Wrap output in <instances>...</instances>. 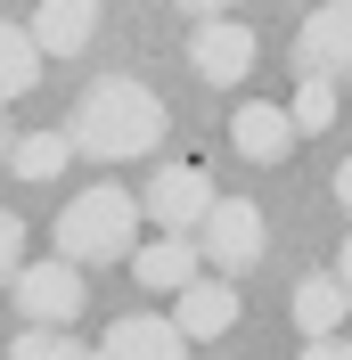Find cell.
Listing matches in <instances>:
<instances>
[{"instance_id":"cell-21","label":"cell","mask_w":352,"mask_h":360,"mask_svg":"<svg viewBox=\"0 0 352 360\" xmlns=\"http://www.w3.org/2000/svg\"><path fill=\"white\" fill-rule=\"evenodd\" d=\"M336 278H344V295H352V238H344V254H336Z\"/></svg>"},{"instance_id":"cell-15","label":"cell","mask_w":352,"mask_h":360,"mask_svg":"<svg viewBox=\"0 0 352 360\" xmlns=\"http://www.w3.org/2000/svg\"><path fill=\"white\" fill-rule=\"evenodd\" d=\"M42 82V49L25 25H0V98H25V90Z\"/></svg>"},{"instance_id":"cell-19","label":"cell","mask_w":352,"mask_h":360,"mask_svg":"<svg viewBox=\"0 0 352 360\" xmlns=\"http://www.w3.org/2000/svg\"><path fill=\"white\" fill-rule=\"evenodd\" d=\"M303 360H352V344H336V336L328 344H303Z\"/></svg>"},{"instance_id":"cell-5","label":"cell","mask_w":352,"mask_h":360,"mask_svg":"<svg viewBox=\"0 0 352 360\" xmlns=\"http://www.w3.org/2000/svg\"><path fill=\"white\" fill-rule=\"evenodd\" d=\"M8 295H17L25 328H74V319H82V303H90V287L74 278V262H25Z\"/></svg>"},{"instance_id":"cell-12","label":"cell","mask_w":352,"mask_h":360,"mask_svg":"<svg viewBox=\"0 0 352 360\" xmlns=\"http://www.w3.org/2000/svg\"><path fill=\"white\" fill-rule=\"evenodd\" d=\"M25 33H33L42 58H74V49H90V33H99V8H90V0H42Z\"/></svg>"},{"instance_id":"cell-14","label":"cell","mask_w":352,"mask_h":360,"mask_svg":"<svg viewBox=\"0 0 352 360\" xmlns=\"http://www.w3.org/2000/svg\"><path fill=\"white\" fill-rule=\"evenodd\" d=\"M66 156H74L66 131H25L17 148H8V172H17V180H58V172H66Z\"/></svg>"},{"instance_id":"cell-8","label":"cell","mask_w":352,"mask_h":360,"mask_svg":"<svg viewBox=\"0 0 352 360\" xmlns=\"http://www.w3.org/2000/svg\"><path fill=\"white\" fill-rule=\"evenodd\" d=\"M230 148H238L246 164H287V156H295V123H287V107H270V98H238V115H230Z\"/></svg>"},{"instance_id":"cell-18","label":"cell","mask_w":352,"mask_h":360,"mask_svg":"<svg viewBox=\"0 0 352 360\" xmlns=\"http://www.w3.org/2000/svg\"><path fill=\"white\" fill-rule=\"evenodd\" d=\"M17 270H25V221L0 213V287H17Z\"/></svg>"},{"instance_id":"cell-2","label":"cell","mask_w":352,"mask_h":360,"mask_svg":"<svg viewBox=\"0 0 352 360\" xmlns=\"http://www.w3.org/2000/svg\"><path fill=\"white\" fill-rule=\"evenodd\" d=\"M123 254H139V197L99 180L58 213V262H123Z\"/></svg>"},{"instance_id":"cell-22","label":"cell","mask_w":352,"mask_h":360,"mask_svg":"<svg viewBox=\"0 0 352 360\" xmlns=\"http://www.w3.org/2000/svg\"><path fill=\"white\" fill-rule=\"evenodd\" d=\"M8 148H17V139H8V123H0V164H8Z\"/></svg>"},{"instance_id":"cell-7","label":"cell","mask_w":352,"mask_h":360,"mask_svg":"<svg viewBox=\"0 0 352 360\" xmlns=\"http://www.w3.org/2000/svg\"><path fill=\"white\" fill-rule=\"evenodd\" d=\"M295 74L303 82H336L352 74V0H328L295 25Z\"/></svg>"},{"instance_id":"cell-13","label":"cell","mask_w":352,"mask_h":360,"mask_svg":"<svg viewBox=\"0 0 352 360\" xmlns=\"http://www.w3.org/2000/svg\"><path fill=\"white\" fill-rule=\"evenodd\" d=\"M197 238H148V246L132 254V278L139 287H156V295H180V287H197Z\"/></svg>"},{"instance_id":"cell-1","label":"cell","mask_w":352,"mask_h":360,"mask_svg":"<svg viewBox=\"0 0 352 360\" xmlns=\"http://www.w3.org/2000/svg\"><path fill=\"white\" fill-rule=\"evenodd\" d=\"M74 156H99V164H132L148 156V148H164V98H156L148 82H132V74H107V82H90L82 98H74Z\"/></svg>"},{"instance_id":"cell-10","label":"cell","mask_w":352,"mask_h":360,"mask_svg":"<svg viewBox=\"0 0 352 360\" xmlns=\"http://www.w3.org/2000/svg\"><path fill=\"white\" fill-rule=\"evenodd\" d=\"M287 311H295V328H303V344H328L336 328H344L352 295L336 270H311V278H295V295H287Z\"/></svg>"},{"instance_id":"cell-6","label":"cell","mask_w":352,"mask_h":360,"mask_svg":"<svg viewBox=\"0 0 352 360\" xmlns=\"http://www.w3.org/2000/svg\"><path fill=\"white\" fill-rule=\"evenodd\" d=\"M254 25L246 17H221V8H197V33H189V66L205 82H246L254 74Z\"/></svg>"},{"instance_id":"cell-4","label":"cell","mask_w":352,"mask_h":360,"mask_svg":"<svg viewBox=\"0 0 352 360\" xmlns=\"http://www.w3.org/2000/svg\"><path fill=\"white\" fill-rule=\"evenodd\" d=\"M263 246H270L263 205H246V197H221L213 213H205V229H197V254L213 270H230V278H246V270L263 262Z\"/></svg>"},{"instance_id":"cell-20","label":"cell","mask_w":352,"mask_h":360,"mask_svg":"<svg viewBox=\"0 0 352 360\" xmlns=\"http://www.w3.org/2000/svg\"><path fill=\"white\" fill-rule=\"evenodd\" d=\"M336 205H344V213H352V156L336 164Z\"/></svg>"},{"instance_id":"cell-11","label":"cell","mask_w":352,"mask_h":360,"mask_svg":"<svg viewBox=\"0 0 352 360\" xmlns=\"http://www.w3.org/2000/svg\"><path fill=\"white\" fill-rule=\"evenodd\" d=\"M99 360H189V344H180V328H172V319L132 311V319H115V328H107Z\"/></svg>"},{"instance_id":"cell-17","label":"cell","mask_w":352,"mask_h":360,"mask_svg":"<svg viewBox=\"0 0 352 360\" xmlns=\"http://www.w3.org/2000/svg\"><path fill=\"white\" fill-rule=\"evenodd\" d=\"M287 123H295V139H303V131H328V123H336V82H295Z\"/></svg>"},{"instance_id":"cell-3","label":"cell","mask_w":352,"mask_h":360,"mask_svg":"<svg viewBox=\"0 0 352 360\" xmlns=\"http://www.w3.org/2000/svg\"><path fill=\"white\" fill-rule=\"evenodd\" d=\"M213 180L197 172V164H164V172L148 180V197H139V221H156V238H189V229H205V213H213Z\"/></svg>"},{"instance_id":"cell-9","label":"cell","mask_w":352,"mask_h":360,"mask_svg":"<svg viewBox=\"0 0 352 360\" xmlns=\"http://www.w3.org/2000/svg\"><path fill=\"white\" fill-rule=\"evenodd\" d=\"M172 328H180V344L230 336V328H238V287H230V278H197V287H180V303H172Z\"/></svg>"},{"instance_id":"cell-16","label":"cell","mask_w":352,"mask_h":360,"mask_svg":"<svg viewBox=\"0 0 352 360\" xmlns=\"http://www.w3.org/2000/svg\"><path fill=\"white\" fill-rule=\"evenodd\" d=\"M8 360H99V344H74L66 328H25L8 344Z\"/></svg>"}]
</instances>
